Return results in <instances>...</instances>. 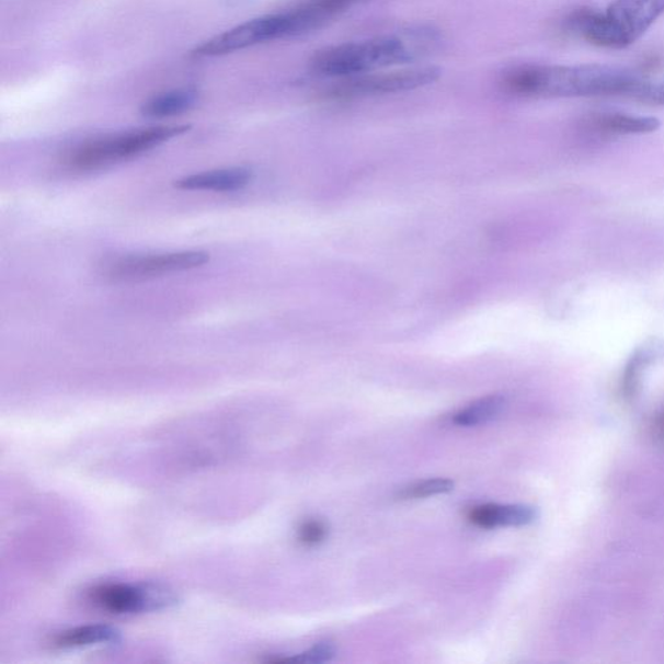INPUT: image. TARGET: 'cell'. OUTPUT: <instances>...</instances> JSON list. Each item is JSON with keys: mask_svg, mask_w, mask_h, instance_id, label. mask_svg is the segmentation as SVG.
Returning a JSON list of instances; mask_svg holds the SVG:
<instances>
[{"mask_svg": "<svg viewBox=\"0 0 664 664\" xmlns=\"http://www.w3.org/2000/svg\"><path fill=\"white\" fill-rule=\"evenodd\" d=\"M649 81L605 66H520L501 75L505 93L522 98L628 96L640 102Z\"/></svg>", "mask_w": 664, "mask_h": 664, "instance_id": "obj_1", "label": "cell"}, {"mask_svg": "<svg viewBox=\"0 0 664 664\" xmlns=\"http://www.w3.org/2000/svg\"><path fill=\"white\" fill-rule=\"evenodd\" d=\"M439 39L434 27H411L399 34L322 48L313 55L310 68L318 76L339 80L378 72L422 58Z\"/></svg>", "mask_w": 664, "mask_h": 664, "instance_id": "obj_2", "label": "cell"}, {"mask_svg": "<svg viewBox=\"0 0 664 664\" xmlns=\"http://www.w3.org/2000/svg\"><path fill=\"white\" fill-rule=\"evenodd\" d=\"M188 130L187 125L152 126L89 140L69 151L64 164L75 172L99 171L117 162L137 158Z\"/></svg>", "mask_w": 664, "mask_h": 664, "instance_id": "obj_3", "label": "cell"}, {"mask_svg": "<svg viewBox=\"0 0 664 664\" xmlns=\"http://www.w3.org/2000/svg\"><path fill=\"white\" fill-rule=\"evenodd\" d=\"M437 67H414L398 70H378V72L358 75L341 79L327 91V96L335 101L347 99L404 93L422 89L440 79Z\"/></svg>", "mask_w": 664, "mask_h": 664, "instance_id": "obj_4", "label": "cell"}, {"mask_svg": "<svg viewBox=\"0 0 664 664\" xmlns=\"http://www.w3.org/2000/svg\"><path fill=\"white\" fill-rule=\"evenodd\" d=\"M88 602L113 616L168 609L179 602L174 591L154 583H101L87 592Z\"/></svg>", "mask_w": 664, "mask_h": 664, "instance_id": "obj_5", "label": "cell"}, {"mask_svg": "<svg viewBox=\"0 0 664 664\" xmlns=\"http://www.w3.org/2000/svg\"><path fill=\"white\" fill-rule=\"evenodd\" d=\"M295 37L291 18L286 11L261 16L240 24L232 30L210 38L191 55L197 59L217 58L242 49L266 44V42Z\"/></svg>", "mask_w": 664, "mask_h": 664, "instance_id": "obj_6", "label": "cell"}, {"mask_svg": "<svg viewBox=\"0 0 664 664\" xmlns=\"http://www.w3.org/2000/svg\"><path fill=\"white\" fill-rule=\"evenodd\" d=\"M209 254L201 251H183L158 254H136L119 257L105 266L112 279L131 281L158 277V275L186 272L206 265Z\"/></svg>", "mask_w": 664, "mask_h": 664, "instance_id": "obj_7", "label": "cell"}, {"mask_svg": "<svg viewBox=\"0 0 664 664\" xmlns=\"http://www.w3.org/2000/svg\"><path fill=\"white\" fill-rule=\"evenodd\" d=\"M605 13L628 47L663 15L664 0H617Z\"/></svg>", "mask_w": 664, "mask_h": 664, "instance_id": "obj_8", "label": "cell"}, {"mask_svg": "<svg viewBox=\"0 0 664 664\" xmlns=\"http://www.w3.org/2000/svg\"><path fill=\"white\" fill-rule=\"evenodd\" d=\"M564 31L588 41L589 44L620 49L626 48L623 39L614 30L606 13L593 9H579L572 11L563 21Z\"/></svg>", "mask_w": 664, "mask_h": 664, "instance_id": "obj_9", "label": "cell"}, {"mask_svg": "<svg viewBox=\"0 0 664 664\" xmlns=\"http://www.w3.org/2000/svg\"><path fill=\"white\" fill-rule=\"evenodd\" d=\"M253 173L245 168L221 169V171L203 172L185 176L175 181L174 186L188 191H216V193H231L249 186Z\"/></svg>", "mask_w": 664, "mask_h": 664, "instance_id": "obj_10", "label": "cell"}, {"mask_svg": "<svg viewBox=\"0 0 664 664\" xmlns=\"http://www.w3.org/2000/svg\"><path fill=\"white\" fill-rule=\"evenodd\" d=\"M469 520L479 528L522 527L536 519V511L527 505L486 504L471 508Z\"/></svg>", "mask_w": 664, "mask_h": 664, "instance_id": "obj_11", "label": "cell"}, {"mask_svg": "<svg viewBox=\"0 0 664 664\" xmlns=\"http://www.w3.org/2000/svg\"><path fill=\"white\" fill-rule=\"evenodd\" d=\"M364 2L366 0H299L288 10L299 20L306 34L320 30L330 20Z\"/></svg>", "mask_w": 664, "mask_h": 664, "instance_id": "obj_12", "label": "cell"}, {"mask_svg": "<svg viewBox=\"0 0 664 664\" xmlns=\"http://www.w3.org/2000/svg\"><path fill=\"white\" fill-rule=\"evenodd\" d=\"M199 94L193 89H180L168 91L148 99L144 103L142 115L148 118H168L173 116L182 115L194 108Z\"/></svg>", "mask_w": 664, "mask_h": 664, "instance_id": "obj_13", "label": "cell"}, {"mask_svg": "<svg viewBox=\"0 0 664 664\" xmlns=\"http://www.w3.org/2000/svg\"><path fill=\"white\" fill-rule=\"evenodd\" d=\"M119 640V632L108 626H82L55 636L51 646L55 649H77L98 644H110Z\"/></svg>", "mask_w": 664, "mask_h": 664, "instance_id": "obj_14", "label": "cell"}, {"mask_svg": "<svg viewBox=\"0 0 664 664\" xmlns=\"http://www.w3.org/2000/svg\"><path fill=\"white\" fill-rule=\"evenodd\" d=\"M506 407V399L501 394H491L479 399L472 404L461 409L451 419V422L461 427H474L485 425L503 413Z\"/></svg>", "mask_w": 664, "mask_h": 664, "instance_id": "obj_15", "label": "cell"}, {"mask_svg": "<svg viewBox=\"0 0 664 664\" xmlns=\"http://www.w3.org/2000/svg\"><path fill=\"white\" fill-rule=\"evenodd\" d=\"M593 124L599 130L614 134H648L660 129L661 123L654 117H636L627 115H598Z\"/></svg>", "mask_w": 664, "mask_h": 664, "instance_id": "obj_16", "label": "cell"}, {"mask_svg": "<svg viewBox=\"0 0 664 664\" xmlns=\"http://www.w3.org/2000/svg\"><path fill=\"white\" fill-rule=\"evenodd\" d=\"M662 348L661 345H652V347L640 348L634 352L630 363L627 365L625 376V391L627 393H634L636 388L639 386L642 370H644V367L652 362L656 353Z\"/></svg>", "mask_w": 664, "mask_h": 664, "instance_id": "obj_17", "label": "cell"}, {"mask_svg": "<svg viewBox=\"0 0 664 664\" xmlns=\"http://www.w3.org/2000/svg\"><path fill=\"white\" fill-rule=\"evenodd\" d=\"M455 483L449 479H428L423 480L412 485L405 486L404 490L399 492L401 500H416L436 496V494H444L454 491Z\"/></svg>", "mask_w": 664, "mask_h": 664, "instance_id": "obj_18", "label": "cell"}, {"mask_svg": "<svg viewBox=\"0 0 664 664\" xmlns=\"http://www.w3.org/2000/svg\"><path fill=\"white\" fill-rule=\"evenodd\" d=\"M336 654V649L332 642H320V644H316L313 648L307 650L299 654L298 656H294V659H278L272 660V662H299V663H324L330 662L334 659Z\"/></svg>", "mask_w": 664, "mask_h": 664, "instance_id": "obj_19", "label": "cell"}, {"mask_svg": "<svg viewBox=\"0 0 664 664\" xmlns=\"http://www.w3.org/2000/svg\"><path fill=\"white\" fill-rule=\"evenodd\" d=\"M328 536V526L322 520L310 519L304 522L299 528V541L307 547L321 543Z\"/></svg>", "mask_w": 664, "mask_h": 664, "instance_id": "obj_20", "label": "cell"}, {"mask_svg": "<svg viewBox=\"0 0 664 664\" xmlns=\"http://www.w3.org/2000/svg\"><path fill=\"white\" fill-rule=\"evenodd\" d=\"M660 430H661V435L664 437V416L663 419L660 421V425H659Z\"/></svg>", "mask_w": 664, "mask_h": 664, "instance_id": "obj_21", "label": "cell"}]
</instances>
